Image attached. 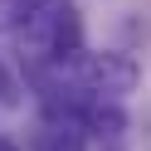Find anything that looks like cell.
<instances>
[{"label":"cell","instance_id":"1","mask_svg":"<svg viewBox=\"0 0 151 151\" xmlns=\"http://www.w3.org/2000/svg\"><path fill=\"white\" fill-rule=\"evenodd\" d=\"M73 73H78V83L93 93V98H127V93L141 83L137 59L122 54V49H102V54L83 49L78 59H73Z\"/></svg>","mask_w":151,"mask_h":151},{"label":"cell","instance_id":"2","mask_svg":"<svg viewBox=\"0 0 151 151\" xmlns=\"http://www.w3.org/2000/svg\"><path fill=\"white\" fill-rule=\"evenodd\" d=\"M73 117L83 122V132H93L98 141H117L122 132H127V112L117 107L112 98H88V102H73Z\"/></svg>","mask_w":151,"mask_h":151},{"label":"cell","instance_id":"3","mask_svg":"<svg viewBox=\"0 0 151 151\" xmlns=\"http://www.w3.org/2000/svg\"><path fill=\"white\" fill-rule=\"evenodd\" d=\"M83 54V20H78V10H73L68 0H59V15H54V44H49V59L59 63H73Z\"/></svg>","mask_w":151,"mask_h":151},{"label":"cell","instance_id":"4","mask_svg":"<svg viewBox=\"0 0 151 151\" xmlns=\"http://www.w3.org/2000/svg\"><path fill=\"white\" fill-rule=\"evenodd\" d=\"M39 151H88V141H83V132L73 122H54L39 137Z\"/></svg>","mask_w":151,"mask_h":151},{"label":"cell","instance_id":"5","mask_svg":"<svg viewBox=\"0 0 151 151\" xmlns=\"http://www.w3.org/2000/svg\"><path fill=\"white\" fill-rule=\"evenodd\" d=\"M44 0H0V10H5V20H15V24H24L34 10H39Z\"/></svg>","mask_w":151,"mask_h":151},{"label":"cell","instance_id":"6","mask_svg":"<svg viewBox=\"0 0 151 151\" xmlns=\"http://www.w3.org/2000/svg\"><path fill=\"white\" fill-rule=\"evenodd\" d=\"M0 151H20V146H15V141H5V137H0Z\"/></svg>","mask_w":151,"mask_h":151}]
</instances>
